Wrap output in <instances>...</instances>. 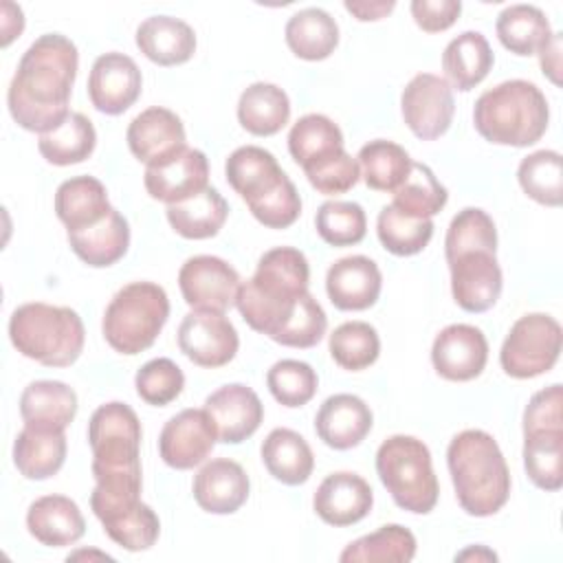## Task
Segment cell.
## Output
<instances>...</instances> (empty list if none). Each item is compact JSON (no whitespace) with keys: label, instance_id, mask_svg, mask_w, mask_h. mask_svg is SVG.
Returning a JSON list of instances; mask_svg holds the SVG:
<instances>
[{"label":"cell","instance_id":"obj_56","mask_svg":"<svg viewBox=\"0 0 563 563\" xmlns=\"http://www.w3.org/2000/svg\"><path fill=\"white\" fill-rule=\"evenodd\" d=\"M539 55V62H541V70L543 75L554 84L559 86L561 84V33H552L550 42L537 53Z\"/></svg>","mask_w":563,"mask_h":563},{"label":"cell","instance_id":"obj_18","mask_svg":"<svg viewBox=\"0 0 563 563\" xmlns=\"http://www.w3.org/2000/svg\"><path fill=\"white\" fill-rule=\"evenodd\" d=\"M125 141L134 158L145 163V167H156L187 147L180 117L163 106L139 112L128 125Z\"/></svg>","mask_w":563,"mask_h":563},{"label":"cell","instance_id":"obj_2","mask_svg":"<svg viewBox=\"0 0 563 563\" xmlns=\"http://www.w3.org/2000/svg\"><path fill=\"white\" fill-rule=\"evenodd\" d=\"M310 266L306 255L292 246L266 251L251 279L242 282L235 308L255 332L273 336L308 292Z\"/></svg>","mask_w":563,"mask_h":563},{"label":"cell","instance_id":"obj_53","mask_svg":"<svg viewBox=\"0 0 563 563\" xmlns=\"http://www.w3.org/2000/svg\"><path fill=\"white\" fill-rule=\"evenodd\" d=\"M563 389L559 383L537 391L523 409V433L541 429H563Z\"/></svg>","mask_w":563,"mask_h":563},{"label":"cell","instance_id":"obj_31","mask_svg":"<svg viewBox=\"0 0 563 563\" xmlns=\"http://www.w3.org/2000/svg\"><path fill=\"white\" fill-rule=\"evenodd\" d=\"M495 62L488 40L479 31H464L442 53V70L451 88L468 92L486 79Z\"/></svg>","mask_w":563,"mask_h":563},{"label":"cell","instance_id":"obj_25","mask_svg":"<svg viewBox=\"0 0 563 563\" xmlns=\"http://www.w3.org/2000/svg\"><path fill=\"white\" fill-rule=\"evenodd\" d=\"M26 530L46 548H66L84 537L86 521L79 506L70 497L44 495L29 506Z\"/></svg>","mask_w":563,"mask_h":563},{"label":"cell","instance_id":"obj_3","mask_svg":"<svg viewBox=\"0 0 563 563\" xmlns=\"http://www.w3.org/2000/svg\"><path fill=\"white\" fill-rule=\"evenodd\" d=\"M446 466L460 508L471 517L499 512L510 497V471L497 440L482 429H464L449 442Z\"/></svg>","mask_w":563,"mask_h":563},{"label":"cell","instance_id":"obj_5","mask_svg":"<svg viewBox=\"0 0 563 563\" xmlns=\"http://www.w3.org/2000/svg\"><path fill=\"white\" fill-rule=\"evenodd\" d=\"M548 121L545 95L526 79H508L488 88L473 108L475 130L495 145H534L545 134Z\"/></svg>","mask_w":563,"mask_h":563},{"label":"cell","instance_id":"obj_49","mask_svg":"<svg viewBox=\"0 0 563 563\" xmlns=\"http://www.w3.org/2000/svg\"><path fill=\"white\" fill-rule=\"evenodd\" d=\"M325 330H328V317L321 303L310 292H306L297 301L295 310L284 321V325L271 339L286 347L306 350V347H314L323 339Z\"/></svg>","mask_w":563,"mask_h":563},{"label":"cell","instance_id":"obj_43","mask_svg":"<svg viewBox=\"0 0 563 563\" xmlns=\"http://www.w3.org/2000/svg\"><path fill=\"white\" fill-rule=\"evenodd\" d=\"M376 233L385 251L398 257H409L427 249L433 235L431 218H411L394 205H385L376 218Z\"/></svg>","mask_w":563,"mask_h":563},{"label":"cell","instance_id":"obj_20","mask_svg":"<svg viewBox=\"0 0 563 563\" xmlns=\"http://www.w3.org/2000/svg\"><path fill=\"white\" fill-rule=\"evenodd\" d=\"M143 185L145 191L158 202H183L209 187V161L205 152L185 147L174 158L156 167H145Z\"/></svg>","mask_w":563,"mask_h":563},{"label":"cell","instance_id":"obj_9","mask_svg":"<svg viewBox=\"0 0 563 563\" xmlns=\"http://www.w3.org/2000/svg\"><path fill=\"white\" fill-rule=\"evenodd\" d=\"M141 420L119 400L97 407L88 422L92 475L141 471Z\"/></svg>","mask_w":563,"mask_h":563},{"label":"cell","instance_id":"obj_17","mask_svg":"<svg viewBox=\"0 0 563 563\" xmlns=\"http://www.w3.org/2000/svg\"><path fill=\"white\" fill-rule=\"evenodd\" d=\"M488 361V341L471 323H451L442 328L431 345L433 369L453 383L477 378Z\"/></svg>","mask_w":563,"mask_h":563},{"label":"cell","instance_id":"obj_10","mask_svg":"<svg viewBox=\"0 0 563 563\" xmlns=\"http://www.w3.org/2000/svg\"><path fill=\"white\" fill-rule=\"evenodd\" d=\"M561 323L545 312L519 317L506 334L499 363L510 378H534L554 367L561 354Z\"/></svg>","mask_w":563,"mask_h":563},{"label":"cell","instance_id":"obj_47","mask_svg":"<svg viewBox=\"0 0 563 563\" xmlns=\"http://www.w3.org/2000/svg\"><path fill=\"white\" fill-rule=\"evenodd\" d=\"M314 229L330 246H354L365 238L367 218L358 202L328 200L314 216Z\"/></svg>","mask_w":563,"mask_h":563},{"label":"cell","instance_id":"obj_23","mask_svg":"<svg viewBox=\"0 0 563 563\" xmlns=\"http://www.w3.org/2000/svg\"><path fill=\"white\" fill-rule=\"evenodd\" d=\"M374 416L369 405L354 394H334L325 398L314 416L319 440L336 451L358 446L372 431Z\"/></svg>","mask_w":563,"mask_h":563},{"label":"cell","instance_id":"obj_4","mask_svg":"<svg viewBox=\"0 0 563 563\" xmlns=\"http://www.w3.org/2000/svg\"><path fill=\"white\" fill-rule=\"evenodd\" d=\"M224 176L260 224L288 229L297 222L301 213L299 191L268 150L257 145L233 150L224 163Z\"/></svg>","mask_w":563,"mask_h":563},{"label":"cell","instance_id":"obj_39","mask_svg":"<svg viewBox=\"0 0 563 563\" xmlns=\"http://www.w3.org/2000/svg\"><path fill=\"white\" fill-rule=\"evenodd\" d=\"M97 145V132L92 121L81 112H70L68 119L53 132L37 139V150L42 158L51 165L66 167L84 163Z\"/></svg>","mask_w":563,"mask_h":563},{"label":"cell","instance_id":"obj_40","mask_svg":"<svg viewBox=\"0 0 563 563\" xmlns=\"http://www.w3.org/2000/svg\"><path fill=\"white\" fill-rule=\"evenodd\" d=\"M523 468L537 488L559 490L563 486V429L523 433Z\"/></svg>","mask_w":563,"mask_h":563},{"label":"cell","instance_id":"obj_38","mask_svg":"<svg viewBox=\"0 0 563 563\" xmlns=\"http://www.w3.org/2000/svg\"><path fill=\"white\" fill-rule=\"evenodd\" d=\"M343 150L341 128L325 114H303L288 132V152L301 169Z\"/></svg>","mask_w":563,"mask_h":563},{"label":"cell","instance_id":"obj_52","mask_svg":"<svg viewBox=\"0 0 563 563\" xmlns=\"http://www.w3.org/2000/svg\"><path fill=\"white\" fill-rule=\"evenodd\" d=\"M303 174H306L308 183L323 196L345 194L361 178V169H358L356 158H352L345 150L306 167Z\"/></svg>","mask_w":563,"mask_h":563},{"label":"cell","instance_id":"obj_36","mask_svg":"<svg viewBox=\"0 0 563 563\" xmlns=\"http://www.w3.org/2000/svg\"><path fill=\"white\" fill-rule=\"evenodd\" d=\"M497 37L504 48L519 57L537 55L552 37L550 22L539 7L510 4L497 15Z\"/></svg>","mask_w":563,"mask_h":563},{"label":"cell","instance_id":"obj_21","mask_svg":"<svg viewBox=\"0 0 563 563\" xmlns=\"http://www.w3.org/2000/svg\"><path fill=\"white\" fill-rule=\"evenodd\" d=\"M374 506L372 486L352 471L330 473L314 490L312 508L321 521L334 528L358 523Z\"/></svg>","mask_w":563,"mask_h":563},{"label":"cell","instance_id":"obj_50","mask_svg":"<svg viewBox=\"0 0 563 563\" xmlns=\"http://www.w3.org/2000/svg\"><path fill=\"white\" fill-rule=\"evenodd\" d=\"M136 394L152 407H165L176 400L185 387L183 369L165 356L147 361L134 376Z\"/></svg>","mask_w":563,"mask_h":563},{"label":"cell","instance_id":"obj_15","mask_svg":"<svg viewBox=\"0 0 563 563\" xmlns=\"http://www.w3.org/2000/svg\"><path fill=\"white\" fill-rule=\"evenodd\" d=\"M216 442L218 431L205 407L183 409L163 424L158 435V453L167 466L189 471L211 455Z\"/></svg>","mask_w":563,"mask_h":563},{"label":"cell","instance_id":"obj_58","mask_svg":"<svg viewBox=\"0 0 563 563\" xmlns=\"http://www.w3.org/2000/svg\"><path fill=\"white\" fill-rule=\"evenodd\" d=\"M455 561H497V554L486 545H471L455 554Z\"/></svg>","mask_w":563,"mask_h":563},{"label":"cell","instance_id":"obj_33","mask_svg":"<svg viewBox=\"0 0 563 563\" xmlns=\"http://www.w3.org/2000/svg\"><path fill=\"white\" fill-rule=\"evenodd\" d=\"M290 119L288 95L268 81L246 86L238 101V121L253 136H273Z\"/></svg>","mask_w":563,"mask_h":563},{"label":"cell","instance_id":"obj_6","mask_svg":"<svg viewBox=\"0 0 563 563\" xmlns=\"http://www.w3.org/2000/svg\"><path fill=\"white\" fill-rule=\"evenodd\" d=\"M9 339L22 356L40 365L68 367L84 352L86 330L73 308L31 301L11 312Z\"/></svg>","mask_w":563,"mask_h":563},{"label":"cell","instance_id":"obj_37","mask_svg":"<svg viewBox=\"0 0 563 563\" xmlns=\"http://www.w3.org/2000/svg\"><path fill=\"white\" fill-rule=\"evenodd\" d=\"M356 163L361 169V178L369 189L394 194L409 176L413 161L402 145L376 139L361 147Z\"/></svg>","mask_w":563,"mask_h":563},{"label":"cell","instance_id":"obj_32","mask_svg":"<svg viewBox=\"0 0 563 563\" xmlns=\"http://www.w3.org/2000/svg\"><path fill=\"white\" fill-rule=\"evenodd\" d=\"M66 460L64 431L24 427L13 442V464L26 479L42 482L53 477Z\"/></svg>","mask_w":563,"mask_h":563},{"label":"cell","instance_id":"obj_26","mask_svg":"<svg viewBox=\"0 0 563 563\" xmlns=\"http://www.w3.org/2000/svg\"><path fill=\"white\" fill-rule=\"evenodd\" d=\"M139 51L158 66H178L194 57L196 33L180 18L150 15L136 26Z\"/></svg>","mask_w":563,"mask_h":563},{"label":"cell","instance_id":"obj_27","mask_svg":"<svg viewBox=\"0 0 563 563\" xmlns=\"http://www.w3.org/2000/svg\"><path fill=\"white\" fill-rule=\"evenodd\" d=\"M77 413V394L62 380H33L20 396L24 427L66 431Z\"/></svg>","mask_w":563,"mask_h":563},{"label":"cell","instance_id":"obj_14","mask_svg":"<svg viewBox=\"0 0 563 563\" xmlns=\"http://www.w3.org/2000/svg\"><path fill=\"white\" fill-rule=\"evenodd\" d=\"M451 271V292L466 312L490 310L504 288L501 268L495 251L471 249L446 260Z\"/></svg>","mask_w":563,"mask_h":563},{"label":"cell","instance_id":"obj_29","mask_svg":"<svg viewBox=\"0 0 563 563\" xmlns=\"http://www.w3.org/2000/svg\"><path fill=\"white\" fill-rule=\"evenodd\" d=\"M110 209L108 191L95 176H73L55 191V213L66 231L92 227L103 220Z\"/></svg>","mask_w":563,"mask_h":563},{"label":"cell","instance_id":"obj_35","mask_svg":"<svg viewBox=\"0 0 563 563\" xmlns=\"http://www.w3.org/2000/svg\"><path fill=\"white\" fill-rule=\"evenodd\" d=\"M229 216V205L216 187H207L200 194L167 205L169 227L187 240H207L220 233Z\"/></svg>","mask_w":563,"mask_h":563},{"label":"cell","instance_id":"obj_41","mask_svg":"<svg viewBox=\"0 0 563 563\" xmlns=\"http://www.w3.org/2000/svg\"><path fill=\"white\" fill-rule=\"evenodd\" d=\"M416 548H418V543H416V537L411 530H407L400 523H387V526H380L378 530L347 543L345 550L341 552L339 561H343V563H361V561L409 563L416 556Z\"/></svg>","mask_w":563,"mask_h":563},{"label":"cell","instance_id":"obj_42","mask_svg":"<svg viewBox=\"0 0 563 563\" xmlns=\"http://www.w3.org/2000/svg\"><path fill=\"white\" fill-rule=\"evenodd\" d=\"M519 187L528 198L545 207L563 202V163L556 150H539L528 154L517 167Z\"/></svg>","mask_w":563,"mask_h":563},{"label":"cell","instance_id":"obj_46","mask_svg":"<svg viewBox=\"0 0 563 563\" xmlns=\"http://www.w3.org/2000/svg\"><path fill=\"white\" fill-rule=\"evenodd\" d=\"M266 385L279 405L295 409L308 405L314 398L319 378L312 365H308L306 361L282 358L273 363L266 372Z\"/></svg>","mask_w":563,"mask_h":563},{"label":"cell","instance_id":"obj_13","mask_svg":"<svg viewBox=\"0 0 563 563\" xmlns=\"http://www.w3.org/2000/svg\"><path fill=\"white\" fill-rule=\"evenodd\" d=\"M178 347L194 365L216 369L235 358L240 336L224 312L191 310L178 325Z\"/></svg>","mask_w":563,"mask_h":563},{"label":"cell","instance_id":"obj_19","mask_svg":"<svg viewBox=\"0 0 563 563\" xmlns=\"http://www.w3.org/2000/svg\"><path fill=\"white\" fill-rule=\"evenodd\" d=\"M205 411L211 416L218 440L224 444L244 442L264 420V405L260 396L242 383H229L209 394Z\"/></svg>","mask_w":563,"mask_h":563},{"label":"cell","instance_id":"obj_8","mask_svg":"<svg viewBox=\"0 0 563 563\" xmlns=\"http://www.w3.org/2000/svg\"><path fill=\"white\" fill-rule=\"evenodd\" d=\"M376 473L398 508L427 515L435 508L440 486L429 446L405 433L389 435L376 451Z\"/></svg>","mask_w":563,"mask_h":563},{"label":"cell","instance_id":"obj_51","mask_svg":"<svg viewBox=\"0 0 563 563\" xmlns=\"http://www.w3.org/2000/svg\"><path fill=\"white\" fill-rule=\"evenodd\" d=\"M103 530L123 550L143 552L156 543L161 534V521L158 515L145 501H141L134 510L106 523Z\"/></svg>","mask_w":563,"mask_h":563},{"label":"cell","instance_id":"obj_11","mask_svg":"<svg viewBox=\"0 0 563 563\" xmlns=\"http://www.w3.org/2000/svg\"><path fill=\"white\" fill-rule=\"evenodd\" d=\"M400 112L407 128L422 141L440 139L453 121L455 101L449 81L433 73H418L400 95Z\"/></svg>","mask_w":563,"mask_h":563},{"label":"cell","instance_id":"obj_7","mask_svg":"<svg viewBox=\"0 0 563 563\" xmlns=\"http://www.w3.org/2000/svg\"><path fill=\"white\" fill-rule=\"evenodd\" d=\"M169 317V299L154 282H132L110 299L101 332L108 345L125 356H134L154 345Z\"/></svg>","mask_w":563,"mask_h":563},{"label":"cell","instance_id":"obj_22","mask_svg":"<svg viewBox=\"0 0 563 563\" xmlns=\"http://www.w3.org/2000/svg\"><path fill=\"white\" fill-rule=\"evenodd\" d=\"M383 275L374 260L347 255L336 260L325 275V292L334 308L345 312L367 310L378 301Z\"/></svg>","mask_w":563,"mask_h":563},{"label":"cell","instance_id":"obj_24","mask_svg":"<svg viewBox=\"0 0 563 563\" xmlns=\"http://www.w3.org/2000/svg\"><path fill=\"white\" fill-rule=\"evenodd\" d=\"M191 490L205 512L233 515L246 504L251 482L242 464L229 457H216L196 473Z\"/></svg>","mask_w":563,"mask_h":563},{"label":"cell","instance_id":"obj_12","mask_svg":"<svg viewBox=\"0 0 563 563\" xmlns=\"http://www.w3.org/2000/svg\"><path fill=\"white\" fill-rule=\"evenodd\" d=\"M242 279L222 257L194 255L178 271V288L191 310L227 312L235 306Z\"/></svg>","mask_w":563,"mask_h":563},{"label":"cell","instance_id":"obj_44","mask_svg":"<svg viewBox=\"0 0 563 563\" xmlns=\"http://www.w3.org/2000/svg\"><path fill=\"white\" fill-rule=\"evenodd\" d=\"M449 200L446 187L435 178L433 169L424 163H411L409 176L394 191V207L411 218H433Z\"/></svg>","mask_w":563,"mask_h":563},{"label":"cell","instance_id":"obj_57","mask_svg":"<svg viewBox=\"0 0 563 563\" xmlns=\"http://www.w3.org/2000/svg\"><path fill=\"white\" fill-rule=\"evenodd\" d=\"M0 29H2V37L0 44L7 48L15 37H20V33L24 31V15L22 9L13 2H2V18H0Z\"/></svg>","mask_w":563,"mask_h":563},{"label":"cell","instance_id":"obj_30","mask_svg":"<svg viewBox=\"0 0 563 563\" xmlns=\"http://www.w3.org/2000/svg\"><path fill=\"white\" fill-rule=\"evenodd\" d=\"M266 471L286 486H301L310 479L314 468V455L310 444L292 429H273L260 449Z\"/></svg>","mask_w":563,"mask_h":563},{"label":"cell","instance_id":"obj_54","mask_svg":"<svg viewBox=\"0 0 563 563\" xmlns=\"http://www.w3.org/2000/svg\"><path fill=\"white\" fill-rule=\"evenodd\" d=\"M413 22L424 33H440L455 24L462 13L460 0H413L411 2Z\"/></svg>","mask_w":563,"mask_h":563},{"label":"cell","instance_id":"obj_1","mask_svg":"<svg viewBox=\"0 0 563 563\" xmlns=\"http://www.w3.org/2000/svg\"><path fill=\"white\" fill-rule=\"evenodd\" d=\"M77 68L79 53L66 35H40L22 53L7 90V106L13 121L40 136L57 130L70 114L68 101Z\"/></svg>","mask_w":563,"mask_h":563},{"label":"cell","instance_id":"obj_55","mask_svg":"<svg viewBox=\"0 0 563 563\" xmlns=\"http://www.w3.org/2000/svg\"><path fill=\"white\" fill-rule=\"evenodd\" d=\"M345 11H350L356 20L361 22H374V20H380L385 18L387 13L394 11L396 2L394 0H374V2H367V0H345Z\"/></svg>","mask_w":563,"mask_h":563},{"label":"cell","instance_id":"obj_34","mask_svg":"<svg viewBox=\"0 0 563 563\" xmlns=\"http://www.w3.org/2000/svg\"><path fill=\"white\" fill-rule=\"evenodd\" d=\"M288 48L306 62L328 59L339 44L336 20L319 7H308L297 11L284 29Z\"/></svg>","mask_w":563,"mask_h":563},{"label":"cell","instance_id":"obj_28","mask_svg":"<svg viewBox=\"0 0 563 563\" xmlns=\"http://www.w3.org/2000/svg\"><path fill=\"white\" fill-rule=\"evenodd\" d=\"M73 253L92 268H108L117 264L130 246V224L114 207L92 227L66 231Z\"/></svg>","mask_w":563,"mask_h":563},{"label":"cell","instance_id":"obj_48","mask_svg":"<svg viewBox=\"0 0 563 563\" xmlns=\"http://www.w3.org/2000/svg\"><path fill=\"white\" fill-rule=\"evenodd\" d=\"M486 249L497 253V229L493 218L479 207H466L453 216L446 238H444V257H453L462 251Z\"/></svg>","mask_w":563,"mask_h":563},{"label":"cell","instance_id":"obj_16","mask_svg":"<svg viewBox=\"0 0 563 563\" xmlns=\"http://www.w3.org/2000/svg\"><path fill=\"white\" fill-rule=\"evenodd\" d=\"M143 77L136 62L119 51L103 53L95 59L88 75V97L95 110L117 117L141 97Z\"/></svg>","mask_w":563,"mask_h":563},{"label":"cell","instance_id":"obj_45","mask_svg":"<svg viewBox=\"0 0 563 563\" xmlns=\"http://www.w3.org/2000/svg\"><path fill=\"white\" fill-rule=\"evenodd\" d=\"M332 361L347 369L361 372L376 363L380 354V339L374 325L367 321H345L330 334L328 341Z\"/></svg>","mask_w":563,"mask_h":563}]
</instances>
